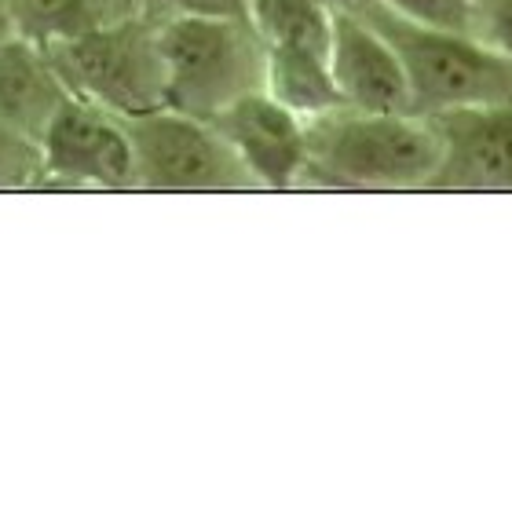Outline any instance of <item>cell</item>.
<instances>
[{"label":"cell","mask_w":512,"mask_h":512,"mask_svg":"<svg viewBox=\"0 0 512 512\" xmlns=\"http://www.w3.org/2000/svg\"><path fill=\"white\" fill-rule=\"evenodd\" d=\"M330 77L341 107L414 114L410 81L388 37L363 11L341 4H330Z\"/></svg>","instance_id":"cell-8"},{"label":"cell","mask_w":512,"mask_h":512,"mask_svg":"<svg viewBox=\"0 0 512 512\" xmlns=\"http://www.w3.org/2000/svg\"><path fill=\"white\" fill-rule=\"evenodd\" d=\"M165 66V107L209 121L213 114L264 88V41L249 19L180 8L154 26Z\"/></svg>","instance_id":"cell-2"},{"label":"cell","mask_w":512,"mask_h":512,"mask_svg":"<svg viewBox=\"0 0 512 512\" xmlns=\"http://www.w3.org/2000/svg\"><path fill=\"white\" fill-rule=\"evenodd\" d=\"M363 15L388 37L399 55L410 81L414 114L512 103V59L476 41L472 33L406 22L377 4Z\"/></svg>","instance_id":"cell-3"},{"label":"cell","mask_w":512,"mask_h":512,"mask_svg":"<svg viewBox=\"0 0 512 512\" xmlns=\"http://www.w3.org/2000/svg\"><path fill=\"white\" fill-rule=\"evenodd\" d=\"M472 37L512 59V0H472Z\"/></svg>","instance_id":"cell-15"},{"label":"cell","mask_w":512,"mask_h":512,"mask_svg":"<svg viewBox=\"0 0 512 512\" xmlns=\"http://www.w3.org/2000/svg\"><path fill=\"white\" fill-rule=\"evenodd\" d=\"M443 161V139L425 114L337 107L308 121V169L337 187L403 191L428 187Z\"/></svg>","instance_id":"cell-1"},{"label":"cell","mask_w":512,"mask_h":512,"mask_svg":"<svg viewBox=\"0 0 512 512\" xmlns=\"http://www.w3.org/2000/svg\"><path fill=\"white\" fill-rule=\"evenodd\" d=\"M15 37V15H11V0H0V44Z\"/></svg>","instance_id":"cell-17"},{"label":"cell","mask_w":512,"mask_h":512,"mask_svg":"<svg viewBox=\"0 0 512 512\" xmlns=\"http://www.w3.org/2000/svg\"><path fill=\"white\" fill-rule=\"evenodd\" d=\"M15 33L37 44H55L107 22L132 19L136 0H11Z\"/></svg>","instance_id":"cell-12"},{"label":"cell","mask_w":512,"mask_h":512,"mask_svg":"<svg viewBox=\"0 0 512 512\" xmlns=\"http://www.w3.org/2000/svg\"><path fill=\"white\" fill-rule=\"evenodd\" d=\"M136 8L139 11H180L183 8V0H136Z\"/></svg>","instance_id":"cell-18"},{"label":"cell","mask_w":512,"mask_h":512,"mask_svg":"<svg viewBox=\"0 0 512 512\" xmlns=\"http://www.w3.org/2000/svg\"><path fill=\"white\" fill-rule=\"evenodd\" d=\"M209 125L227 139L256 187L286 191L308 169V121L264 88L231 99Z\"/></svg>","instance_id":"cell-7"},{"label":"cell","mask_w":512,"mask_h":512,"mask_svg":"<svg viewBox=\"0 0 512 512\" xmlns=\"http://www.w3.org/2000/svg\"><path fill=\"white\" fill-rule=\"evenodd\" d=\"M41 176V147L0 121V187H26Z\"/></svg>","instance_id":"cell-14"},{"label":"cell","mask_w":512,"mask_h":512,"mask_svg":"<svg viewBox=\"0 0 512 512\" xmlns=\"http://www.w3.org/2000/svg\"><path fill=\"white\" fill-rule=\"evenodd\" d=\"M66 88L85 103L110 110L114 118H139L165 107V66L154 26L132 19L48 44Z\"/></svg>","instance_id":"cell-4"},{"label":"cell","mask_w":512,"mask_h":512,"mask_svg":"<svg viewBox=\"0 0 512 512\" xmlns=\"http://www.w3.org/2000/svg\"><path fill=\"white\" fill-rule=\"evenodd\" d=\"M439 128L443 161L432 183L469 191H512V103L425 114Z\"/></svg>","instance_id":"cell-9"},{"label":"cell","mask_w":512,"mask_h":512,"mask_svg":"<svg viewBox=\"0 0 512 512\" xmlns=\"http://www.w3.org/2000/svg\"><path fill=\"white\" fill-rule=\"evenodd\" d=\"M374 4L406 22H421V26H436V30H472V0H374Z\"/></svg>","instance_id":"cell-13"},{"label":"cell","mask_w":512,"mask_h":512,"mask_svg":"<svg viewBox=\"0 0 512 512\" xmlns=\"http://www.w3.org/2000/svg\"><path fill=\"white\" fill-rule=\"evenodd\" d=\"M132 139L136 187L172 194L242 191L256 180L227 147V139L209 121L180 110H150L139 118H121Z\"/></svg>","instance_id":"cell-5"},{"label":"cell","mask_w":512,"mask_h":512,"mask_svg":"<svg viewBox=\"0 0 512 512\" xmlns=\"http://www.w3.org/2000/svg\"><path fill=\"white\" fill-rule=\"evenodd\" d=\"M41 176L81 187H132L136 158L121 118L110 110L70 99L41 136Z\"/></svg>","instance_id":"cell-6"},{"label":"cell","mask_w":512,"mask_h":512,"mask_svg":"<svg viewBox=\"0 0 512 512\" xmlns=\"http://www.w3.org/2000/svg\"><path fill=\"white\" fill-rule=\"evenodd\" d=\"M77 99L55 70L48 48L30 37H11L0 44V121L19 136L41 143L55 114Z\"/></svg>","instance_id":"cell-10"},{"label":"cell","mask_w":512,"mask_h":512,"mask_svg":"<svg viewBox=\"0 0 512 512\" xmlns=\"http://www.w3.org/2000/svg\"><path fill=\"white\" fill-rule=\"evenodd\" d=\"M183 8L205 11V15H231V19H246V0H183Z\"/></svg>","instance_id":"cell-16"},{"label":"cell","mask_w":512,"mask_h":512,"mask_svg":"<svg viewBox=\"0 0 512 512\" xmlns=\"http://www.w3.org/2000/svg\"><path fill=\"white\" fill-rule=\"evenodd\" d=\"M264 92H271L304 121L341 107L337 85L330 77V52L322 48L264 44Z\"/></svg>","instance_id":"cell-11"}]
</instances>
